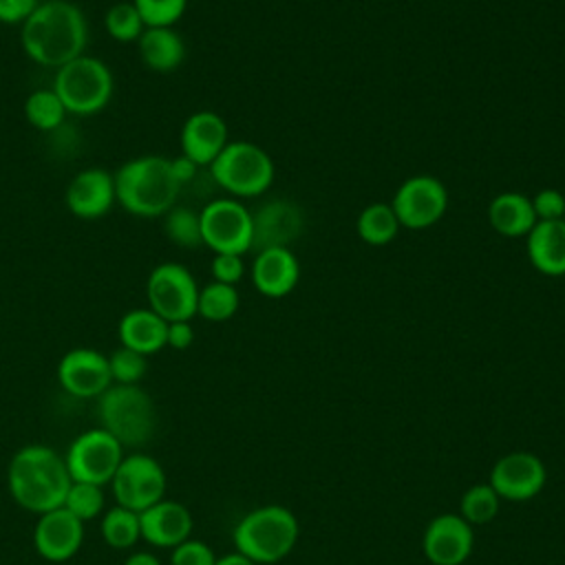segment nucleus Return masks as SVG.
<instances>
[{
    "label": "nucleus",
    "instance_id": "obj_26",
    "mask_svg": "<svg viewBox=\"0 0 565 565\" xmlns=\"http://www.w3.org/2000/svg\"><path fill=\"white\" fill-rule=\"evenodd\" d=\"M355 232L366 245H388L399 232V221L391 203H369L355 221Z\"/></svg>",
    "mask_w": 565,
    "mask_h": 565
},
{
    "label": "nucleus",
    "instance_id": "obj_40",
    "mask_svg": "<svg viewBox=\"0 0 565 565\" xmlns=\"http://www.w3.org/2000/svg\"><path fill=\"white\" fill-rule=\"evenodd\" d=\"M194 342V329L190 320H179V322H168V333H166V347H172L177 351L188 349Z\"/></svg>",
    "mask_w": 565,
    "mask_h": 565
},
{
    "label": "nucleus",
    "instance_id": "obj_25",
    "mask_svg": "<svg viewBox=\"0 0 565 565\" xmlns=\"http://www.w3.org/2000/svg\"><path fill=\"white\" fill-rule=\"evenodd\" d=\"M488 223L508 238L527 236L536 223L532 201L521 192H501L488 203Z\"/></svg>",
    "mask_w": 565,
    "mask_h": 565
},
{
    "label": "nucleus",
    "instance_id": "obj_1",
    "mask_svg": "<svg viewBox=\"0 0 565 565\" xmlns=\"http://www.w3.org/2000/svg\"><path fill=\"white\" fill-rule=\"evenodd\" d=\"M88 26L82 9L68 0H44L22 22L20 42L31 62L60 68L84 55Z\"/></svg>",
    "mask_w": 565,
    "mask_h": 565
},
{
    "label": "nucleus",
    "instance_id": "obj_31",
    "mask_svg": "<svg viewBox=\"0 0 565 565\" xmlns=\"http://www.w3.org/2000/svg\"><path fill=\"white\" fill-rule=\"evenodd\" d=\"M499 503L501 497L494 492L490 483H477L463 492L459 501V514L470 525H486L497 516Z\"/></svg>",
    "mask_w": 565,
    "mask_h": 565
},
{
    "label": "nucleus",
    "instance_id": "obj_24",
    "mask_svg": "<svg viewBox=\"0 0 565 565\" xmlns=\"http://www.w3.org/2000/svg\"><path fill=\"white\" fill-rule=\"evenodd\" d=\"M141 62L157 73H170L185 60L183 38L172 26H146L137 40Z\"/></svg>",
    "mask_w": 565,
    "mask_h": 565
},
{
    "label": "nucleus",
    "instance_id": "obj_15",
    "mask_svg": "<svg viewBox=\"0 0 565 565\" xmlns=\"http://www.w3.org/2000/svg\"><path fill=\"white\" fill-rule=\"evenodd\" d=\"M302 210L287 199H271L252 212V252L289 247L302 232Z\"/></svg>",
    "mask_w": 565,
    "mask_h": 565
},
{
    "label": "nucleus",
    "instance_id": "obj_30",
    "mask_svg": "<svg viewBox=\"0 0 565 565\" xmlns=\"http://www.w3.org/2000/svg\"><path fill=\"white\" fill-rule=\"evenodd\" d=\"M163 232L170 238V243L192 249L203 245L201 238V218L199 212L185 205H174L163 214Z\"/></svg>",
    "mask_w": 565,
    "mask_h": 565
},
{
    "label": "nucleus",
    "instance_id": "obj_8",
    "mask_svg": "<svg viewBox=\"0 0 565 565\" xmlns=\"http://www.w3.org/2000/svg\"><path fill=\"white\" fill-rule=\"evenodd\" d=\"M146 298L148 309L166 322L192 320L196 316L199 285L185 265L161 263L148 276Z\"/></svg>",
    "mask_w": 565,
    "mask_h": 565
},
{
    "label": "nucleus",
    "instance_id": "obj_43",
    "mask_svg": "<svg viewBox=\"0 0 565 565\" xmlns=\"http://www.w3.org/2000/svg\"><path fill=\"white\" fill-rule=\"evenodd\" d=\"M214 565H256L254 561H249L247 556L238 554V552H232V554H225L221 558H216Z\"/></svg>",
    "mask_w": 565,
    "mask_h": 565
},
{
    "label": "nucleus",
    "instance_id": "obj_13",
    "mask_svg": "<svg viewBox=\"0 0 565 565\" xmlns=\"http://www.w3.org/2000/svg\"><path fill=\"white\" fill-rule=\"evenodd\" d=\"M57 380L68 395L79 399L99 397L113 384L108 358L88 347H77L62 355L57 364Z\"/></svg>",
    "mask_w": 565,
    "mask_h": 565
},
{
    "label": "nucleus",
    "instance_id": "obj_4",
    "mask_svg": "<svg viewBox=\"0 0 565 565\" xmlns=\"http://www.w3.org/2000/svg\"><path fill=\"white\" fill-rule=\"evenodd\" d=\"M238 554L256 565L285 558L298 541V521L282 505H263L247 512L232 534Z\"/></svg>",
    "mask_w": 565,
    "mask_h": 565
},
{
    "label": "nucleus",
    "instance_id": "obj_18",
    "mask_svg": "<svg viewBox=\"0 0 565 565\" xmlns=\"http://www.w3.org/2000/svg\"><path fill=\"white\" fill-rule=\"evenodd\" d=\"M38 516L33 545L42 558L62 563L79 552L84 541V523L77 516H73L64 505Z\"/></svg>",
    "mask_w": 565,
    "mask_h": 565
},
{
    "label": "nucleus",
    "instance_id": "obj_41",
    "mask_svg": "<svg viewBox=\"0 0 565 565\" xmlns=\"http://www.w3.org/2000/svg\"><path fill=\"white\" fill-rule=\"evenodd\" d=\"M170 166H172V172H174L177 181L181 183V188L185 183H190L196 177V172H199V166L194 161H190L185 154H179V157L170 159Z\"/></svg>",
    "mask_w": 565,
    "mask_h": 565
},
{
    "label": "nucleus",
    "instance_id": "obj_5",
    "mask_svg": "<svg viewBox=\"0 0 565 565\" xmlns=\"http://www.w3.org/2000/svg\"><path fill=\"white\" fill-rule=\"evenodd\" d=\"M97 417L124 448L146 444L157 426L154 402L139 384H110L97 397Z\"/></svg>",
    "mask_w": 565,
    "mask_h": 565
},
{
    "label": "nucleus",
    "instance_id": "obj_14",
    "mask_svg": "<svg viewBox=\"0 0 565 565\" xmlns=\"http://www.w3.org/2000/svg\"><path fill=\"white\" fill-rule=\"evenodd\" d=\"M547 472L543 461L532 452H510L497 459L490 470V486L501 499L527 501L536 497L545 486Z\"/></svg>",
    "mask_w": 565,
    "mask_h": 565
},
{
    "label": "nucleus",
    "instance_id": "obj_2",
    "mask_svg": "<svg viewBox=\"0 0 565 565\" xmlns=\"http://www.w3.org/2000/svg\"><path fill=\"white\" fill-rule=\"evenodd\" d=\"M71 483L64 457L49 446H24L9 461V494L26 512L44 514L62 508Z\"/></svg>",
    "mask_w": 565,
    "mask_h": 565
},
{
    "label": "nucleus",
    "instance_id": "obj_7",
    "mask_svg": "<svg viewBox=\"0 0 565 565\" xmlns=\"http://www.w3.org/2000/svg\"><path fill=\"white\" fill-rule=\"evenodd\" d=\"M274 161L260 146L252 141H227L221 154L210 163L212 181L238 196L252 199L260 196L274 183Z\"/></svg>",
    "mask_w": 565,
    "mask_h": 565
},
{
    "label": "nucleus",
    "instance_id": "obj_21",
    "mask_svg": "<svg viewBox=\"0 0 565 565\" xmlns=\"http://www.w3.org/2000/svg\"><path fill=\"white\" fill-rule=\"evenodd\" d=\"M249 274L256 291L267 298H282L296 289L300 265L289 247H269L256 252Z\"/></svg>",
    "mask_w": 565,
    "mask_h": 565
},
{
    "label": "nucleus",
    "instance_id": "obj_10",
    "mask_svg": "<svg viewBox=\"0 0 565 565\" xmlns=\"http://www.w3.org/2000/svg\"><path fill=\"white\" fill-rule=\"evenodd\" d=\"M201 238L214 254L252 252V212L236 199H214L199 212Z\"/></svg>",
    "mask_w": 565,
    "mask_h": 565
},
{
    "label": "nucleus",
    "instance_id": "obj_16",
    "mask_svg": "<svg viewBox=\"0 0 565 565\" xmlns=\"http://www.w3.org/2000/svg\"><path fill=\"white\" fill-rule=\"evenodd\" d=\"M472 525L461 514L435 516L422 539L424 556L433 565H461L472 552Z\"/></svg>",
    "mask_w": 565,
    "mask_h": 565
},
{
    "label": "nucleus",
    "instance_id": "obj_37",
    "mask_svg": "<svg viewBox=\"0 0 565 565\" xmlns=\"http://www.w3.org/2000/svg\"><path fill=\"white\" fill-rule=\"evenodd\" d=\"M530 201H532L536 221L565 218V196H563V192H558L554 188H543Z\"/></svg>",
    "mask_w": 565,
    "mask_h": 565
},
{
    "label": "nucleus",
    "instance_id": "obj_27",
    "mask_svg": "<svg viewBox=\"0 0 565 565\" xmlns=\"http://www.w3.org/2000/svg\"><path fill=\"white\" fill-rule=\"evenodd\" d=\"M102 539L106 541L108 547L113 550H128L135 547L137 541L141 539V523L139 514L115 505L102 514Z\"/></svg>",
    "mask_w": 565,
    "mask_h": 565
},
{
    "label": "nucleus",
    "instance_id": "obj_33",
    "mask_svg": "<svg viewBox=\"0 0 565 565\" xmlns=\"http://www.w3.org/2000/svg\"><path fill=\"white\" fill-rule=\"evenodd\" d=\"M104 26L108 35L117 42H137L141 31L146 29L132 2H115L104 15Z\"/></svg>",
    "mask_w": 565,
    "mask_h": 565
},
{
    "label": "nucleus",
    "instance_id": "obj_3",
    "mask_svg": "<svg viewBox=\"0 0 565 565\" xmlns=\"http://www.w3.org/2000/svg\"><path fill=\"white\" fill-rule=\"evenodd\" d=\"M117 203L141 218L163 216L177 205L181 183L177 181L170 159L143 154L126 161L115 174Z\"/></svg>",
    "mask_w": 565,
    "mask_h": 565
},
{
    "label": "nucleus",
    "instance_id": "obj_22",
    "mask_svg": "<svg viewBox=\"0 0 565 565\" xmlns=\"http://www.w3.org/2000/svg\"><path fill=\"white\" fill-rule=\"evenodd\" d=\"M532 267L545 276H565V218L536 221L525 236Z\"/></svg>",
    "mask_w": 565,
    "mask_h": 565
},
{
    "label": "nucleus",
    "instance_id": "obj_11",
    "mask_svg": "<svg viewBox=\"0 0 565 565\" xmlns=\"http://www.w3.org/2000/svg\"><path fill=\"white\" fill-rule=\"evenodd\" d=\"M110 488L117 505L139 514L166 499V472L150 455H128L121 459Z\"/></svg>",
    "mask_w": 565,
    "mask_h": 565
},
{
    "label": "nucleus",
    "instance_id": "obj_9",
    "mask_svg": "<svg viewBox=\"0 0 565 565\" xmlns=\"http://www.w3.org/2000/svg\"><path fill=\"white\" fill-rule=\"evenodd\" d=\"M124 459V446L102 426L77 435L66 455V468L73 481L106 486L113 481Z\"/></svg>",
    "mask_w": 565,
    "mask_h": 565
},
{
    "label": "nucleus",
    "instance_id": "obj_12",
    "mask_svg": "<svg viewBox=\"0 0 565 565\" xmlns=\"http://www.w3.org/2000/svg\"><path fill=\"white\" fill-rule=\"evenodd\" d=\"M391 207L399 221V227L426 230L446 214L448 190L437 177L415 174L402 181V185L395 190Z\"/></svg>",
    "mask_w": 565,
    "mask_h": 565
},
{
    "label": "nucleus",
    "instance_id": "obj_42",
    "mask_svg": "<svg viewBox=\"0 0 565 565\" xmlns=\"http://www.w3.org/2000/svg\"><path fill=\"white\" fill-rule=\"evenodd\" d=\"M124 565H161V561L152 554V552H146V550H139V552H132Z\"/></svg>",
    "mask_w": 565,
    "mask_h": 565
},
{
    "label": "nucleus",
    "instance_id": "obj_17",
    "mask_svg": "<svg viewBox=\"0 0 565 565\" xmlns=\"http://www.w3.org/2000/svg\"><path fill=\"white\" fill-rule=\"evenodd\" d=\"M115 177L104 168H86L77 172L64 192L68 212L84 221H97L115 205Z\"/></svg>",
    "mask_w": 565,
    "mask_h": 565
},
{
    "label": "nucleus",
    "instance_id": "obj_20",
    "mask_svg": "<svg viewBox=\"0 0 565 565\" xmlns=\"http://www.w3.org/2000/svg\"><path fill=\"white\" fill-rule=\"evenodd\" d=\"M141 539L154 547H177L192 532V514L190 510L172 499H161L148 510L139 512Z\"/></svg>",
    "mask_w": 565,
    "mask_h": 565
},
{
    "label": "nucleus",
    "instance_id": "obj_32",
    "mask_svg": "<svg viewBox=\"0 0 565 565\" xmlns=\"http://www.w3.org/2000/svg\"><path fill=\"white\" fill-rule=\"evenodd\" d=\"M73 516H77L82 523L84 521H93L97 516L104 514L106 508V497L102 486L95 483H84V481H73L64 503H62Z\"/></svg>",
    "mask_w": 565,
    "mask_h": 565
},
{
    "label": "nucleus",
    "instance_id": "obj_35",
    "mask_svg": "<svg viewBox=\"0 0 565 565\" xmlns=\"http://www.w3.org/2000/svg\"><path fill=\"white\" fill-rule=\"evenodd\" d=\"M143 26H172L185 13L188 0H132Z\"/></svg>",
    "mask_w": 565,
    "mask_h": 565
},
{
    "label": "nucleus",
    "instance_id": "obj_34",
    "mask_svg": "<svg viewBox=\"0 0 565 565\" xmlns=\"http://www.w3.org/2000/svg\"><path fill=\"white\" fill-rule=\"evenodd\" d=\"M108 369H110V377L113 384H139L141 377L146 375L148 362L146 355L119 347L108 355Z\"/></svg>",
    "mask_w": 565,
    "mask_h": 565
},
{
    "label": "nucleus",
    "instance_id": "obj_29",
    "mask_svg": "<svg viewBox=\"0 0 565 565\" xmlns=\"http://www.w3.org/2000/svg\"><path fill=\"white\" fill-rule=\"evenodd\" d=\"M238 302L241 298L234 285L212 280L205 287H199L196 313L210 322H225L238 311Z\"/></svg>",
    "mask_w": 565,
    "mask_h": 565
},
{
    "label": "nucleus",
    "instance_id": "obj_38",
    "mask_svg": "<svg viewBox=\"0 0 565 565\" xmlns=\"http://www.w3.org/2000/svg\"><path fill=\"white\" fill-rule=\"evenodd\" d=\"M210 271L216 282L236 285L245 274V263L238 254H214L210 263Z\"/></svg>",
    "mask_w": 565,
    "mask_h": 565
},
{
    "label": "nucleus",
    "instance_id": "obj_19",
    "mask_svg": "<svg viewBox=\"0 0 565 565\" xmlns=\"http://www.w3.org/2000/svg\"><path fill=\"white\" fill-rule=\"evenodd\" d=\"M179 141L181 154H185L199 168H210V163L227 146V124L214 110H196L183 121Z\"/></svg>",
    "mask_w": 565,
    "mask_h": 565
},
{
    "label": "nucleus",
    "instance_id": "obj_6",
    "mask_svg": "<svg viewBox=\"0 0 565 565\" xmlns=\"http://www.w3.org/2000/svg\"><path fill=\"white\" fill-rule=\"evenodd\" d=\"M53 90L68 115L90 117L110 102L115 79L106 62L84 53L55 71Z\"/></svg>",
    "mask_w": 565,
    "mask_h": 565
},
{
    "label": "nucleus",
    "instance_id": "obj_36",
    "mask_svg": "<svg viewBox=\"0 0 565 565\" xmlns=\"http://www.w3.org/2000/svg\"><path fill=\"white\" fill-rule=\"evenodd\" d=\"M216 556L212 547L196 539H185L177 547H172L170 565H214Z\"/></svg>",
    "mask_w": 565,
    "mask_h": 565
},
{
    "label": "nucleus",
    "instance_id": "obj_28",
    "mask_svg": "<svg viewBox=\"0 0 565 565\" xmlns=\"http://www.w3.org/2000/svg\"><path fill=\"white\" fill-rule=\"evenodd\" d=\"M66 108L53 88H38L24 102L26 121L42 132L57 130L66 119Z\"/></svg>",
    "mask_w": 565,
    "mask_h": 565
},
{
    "label": "nucleus",
    "instance_id": "obj_23",
    "mask_svg": "<svg viewBox=\"0 0 565 565\" xmlns=\"http://www.w3.org/2000/svg\"><path fill=\"white\" fill-rule=\"evenodd\" d=\"M168 322L152 309H130L117 324L121 347L132 349L141 355H152L166 347Z\"/></svg>",
    "mask_w": 565,
    "mask_h": 565
},
{
    "label": "nucleus",
    "instance_id": "obj_39",
    "mask_svg": "<svg viewBox=\"0 0 565 565\" xmlns=\"http://www.w3.org/2000/svg\"><path fill=\"white\" fill-rule=\"evenodd\" d=\"M40 0H0V22L22 24L35 9Z\"/></svg>",
    "mask_w": 565,
    "mask_h": 565
}]
</instances>
